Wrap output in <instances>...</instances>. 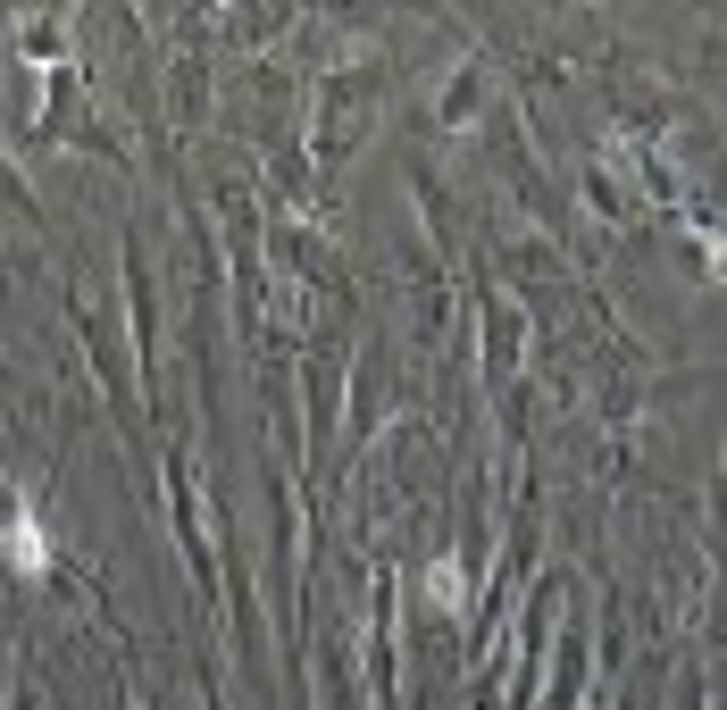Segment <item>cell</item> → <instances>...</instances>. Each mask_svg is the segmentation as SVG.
<instances>
[{"label": "cell", "instance_id": "cell-1", "mask_svg": "<svg viewBox=\"0 0 727 710\" xmlns=\"http://www.w3.org/2000/svg\"><path fill=\"white\" fill-rule=\"evenodd\" d=\"M9 560L17 568H42V560H51V543L34 535V518H9Z\"/></svg>", "mask_w": 727, "mask_h": 710}]
</instances>
